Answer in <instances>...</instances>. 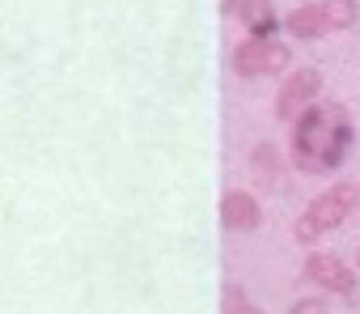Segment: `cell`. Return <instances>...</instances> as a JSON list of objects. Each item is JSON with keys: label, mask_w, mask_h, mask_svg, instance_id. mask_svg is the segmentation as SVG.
Masks as SVG:
<instances>
[{"label": "cell", "mask_w": 360, "mask_h": 314, "mask_svg": "<svg viewBox=\"0 0 360 314\" xmlns=\"http://www.w3.org/2000/svg\"><path fill=\"white\" fill-rule=\"evenodd\" d=\"M305 276H309L314 284H322L326 293H339V297H347V293L356 289V276H352V268H343L335 255H309V263H305Z\"/></svg>", "instance_id": "obj_5"}, {"label": "cell", "mask_w": 360, "mask_h": 314, "mask_svg": "<svg viewBox=\"0 0 360 314\" xmlns=\"http://www.w3.org/2000/svg\"><path fill=\"white\" fill-rule=\"evenodd\" d=\"M356 140V127L343 106H305L292 127V162L305 175H330Z\"/></svg>", "instance_id": "obj_1"}, {"label": "cell", "mask_w": 360, "mask_h": 314, "mask_svg": "<svg viewBox=\"0 0 360 314\" xmlns=\"http://www.w3.org/2000/svg\"><path fill=\"white\" fill-rule=\"evenodd\" d=\"M318 89H322V77H318L314 68H301V73H292V77L280 85V98H276V111H280V119H297L305 106H314Z\"/></svg>", "instance_id": "obj_4"}, {"label": "cell", "mask_w": 360, "mask_h": 314, "mask_svg": "<svg viewBox=\"0 0 360 314\" xmlns=\"http://www.w3.org/2000/svg\"><path fill=\"white\" fill-rule=\"evenodd\" d=\"M246 314H255V310H246Z\"/></svg>", "instance_id": "obj_13"}, {"label": "cell", "mask_w": 360, "mask_h": 314, "mask_svg": "<svg viewBox=\"0 0 360 314\" xmlns=\"http://www.w3.org/2000/svg\"><path fill=\"white\" fill-rule=\"evenodd\" d=\"M326 30H330V22H326L322 5H301L288 13V34H297V39H322Z\"/></svg>", "instance_id": "obj_7"}, {"label": "cell", "mask_w": 360, "mask_h": 314, "mask_svg": "<svg viewBox=\"0 0 360 314\" xmlns=\"http://www.w3.org/2000/svg\"><path fill=\"white\" fill-rule=\"evenodd\" d=\"M221 225H225L229 234H246V230H255V225H259V204H255V196H246V191H229L225 204H221Z\"/></svg>", "instance_id": "obj_6"}, {"label": "cell", "mask_w": 360, "mask_h": 314, "mask_svg": "<svg viewBox=\"0 0 360 314\" xmlns=\"http://www.w3.org/2000/svg\"><path fill=\"white\" fill-rule=\"evenodd\" d=\"M326 9V22H330V30L339 26V30H347V26H356V0H330V5H322Z\"/></svg>", "instance_id": "obj_10"}, {"label": "cell", "mask_w": 360, "mask_h": 314, "mask_svg": "<svg viewBox=\"0 0 360 314\" xmlns=\"http://www.w3.org/2000/svg\"><path fill=\"white\" fill-rule=\"evenodd\" d=\"M292 314H326V301H318V297H309V301H297V306H292Z\"/></svg>", "instance_id": "obj_12"}, {"label": "cell", "mask_w": 360, "mask_h": 314, "mask_svg": "<svg viewBox=\"0 0 360 314\" xmlns=\"http://www.w3.org/2000/svg\"><path fill=\"white\" fill-rule=\"evenodd\" d=\"M356 204H360V187H356V183H335L330 191H322V196L305 208V221H309L318 234H326V230H339V225L356 213Z\"/></svg>", "instance_id": "obj_2"}, {"label": "cell", "mask_w": 360, "mask_h": 314, "mask_svg": "<svg viewBox=\"0 0 360 314\" xmlns=\"http://www.w3.org/2000/svg\"><path fill=\"white\" fill-rule=\"evenodd\" d=\"M246 310H250V306H246V293L233 284V289L225 293V314H246Z\"/></svg>", "instance_id": "obj_11"}, {"label": "cell", "mask_w": 360, "mask_h": 314, "mask_svg": "<svg viewBox=\"0 0 360 314\" xmlns=\"http://www.w3.org/2000/svg\"><path fill=\"white\" fill-rule=\"evenodd\" d=\"M284 64H288V47H280L271 39H242L233 51L238 77H267V73H280Z\"/></svg>", "instance_id": "obj_3"}, {"label": "cell", "mask_w": 360, "mask_h": 314, "mask_svg": "<svg viewBox=\"0 0 360 314\" xmlns=\"http://www.w3.org/2000/svg\"><path fill=\"white\" fill-rule=\"evenodd\" d=\"M356 263H360V255H356Z\"/></svg>", "instance_id": "obj_14"}, {"label": "cell", "mask_w": 360, "mask_h": 314, "mask_svg": "<svg viewBox=\"0 0 360 314\" xmlns=\"http://www.w3.org/2000/svg\"><path fill=\"white\" fill-rule=\"evenodd\" d=\"M250 166H255V175H259V179H267V187L284 179V170H280V157H276V149H271V144H259V149L250 153Z\"/></svg>", "instance_id": "obj_9"}, {"label": "cell", "mask_w": 360, "mask_h": 314, "mask_svg": "<svg viewBox=\"0 0 360 314\" xmlns=\"http://www.w3.org/2000/svg\"><path fill=\"white\" fill-rule=\"evenodd\" d=\"M233 13L246 22L250 39H267V34L276 30V18H271V9H267V0H233Z\"/></svg>", "instance_id": "obj_8"}]
</instances>
